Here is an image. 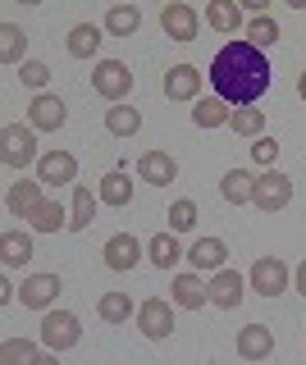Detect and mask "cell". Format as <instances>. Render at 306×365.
Masks as SVG:
<instances>
[{
  "mask_svg": "<svg viewBox=\"0 0 306 365\" xmlns=\"http://www.w3.org/2000/svg\"><path fill=\"white\" fill-rule=\"evenodd\" d=\"M160 87H165V101H192L201 91V68L197 64H174V68H165Z\"/></svg>",
  "mask_w": 306,
  "mask_h": 365,
  "instance_id": "cell-17",
  "label": "cell"
},
{
  "mask_svg": "<svg viewBox=\"0 0 306 365\" xmlns=\"http://www.w3.org/2000/svg\"><path fill=\"white\" fill-rule=\"evenodd\" d=\"M0 160H5V169H19L24 174L28 165H37V128L32 123H5L0 128Z\"/></svg>",
  "mask_w": 306,
  "mask_h": 365,
  "instance_id": "cell-2",
  "label": "cell"
},
{
  "mask_svg": "<svg viewBox=\"0 0 306 365\" xmlns=\"http://www.w3.org/2000/svg\"><path fill=\"white\" fill-rule=\"evenodd\" d=\"M19 78H24V83H28V87L41 96V91H46V83H51V68L41 64V60H28L24 68H19Z\"/></svg>",
  "mask_w": 306,
  "mask_h": 365,
  "instance_id": "cell-37",
  "label": "cell"
},
{
  "mask_svg": "<svg viewBox=\"0 0 306 365\" xmlns=\"http://www.w3.org/2000/svg\"><path fill=\"white\" fill-rule=\"evenodd\" d=\"M24 55H28V32L24 28H19V23H5V28H0V60H5L9 68H24L28 60H24Z\"/></svg>",
  "mask_w": 306,
  "mask_h": 365,
  "instance_id": "cell-28",
  "label": "cell"
},
{
  "mask_svg": "<svg viewBox=\"0 0 306 365\" xmlns=\"http://www.w3.org/2000/svg\"><path fill=\"white\" fill-rule=\"evenodd\" d=\"M96 201H101V197H92V187H83V182H73V205H69V233H83V228H92Z\"/></svg>",
  "mask_w": 306,
  "mask_h": 365,
  "instance_id": "cell-29",
  "label": "cell"
},
{
  "mask_svg": "<svg viewBox=\"0 0 306 365\" xmlns=\"http://www.w3.org/2000/svg\"><path fill=\"white\" fill-rule=\"evenodd\" d=\"M188 265L197 269V274L229 269V247H224V237H197V242L188 247Z\"/></svg>",
  "mask_w": 306,
  "mask_h": 365,
  "instance_id": "cell-10",
  "label": "cell"
},
{
  "mask_svg": "<svg viewBox=\"0 0 306 365\" xmlns=\"http://www.w3.org/2000/svg\"><path fill=\"white\" fill-rule=\"evenodd\" d=\"M201 19H206L215 32H224V37H233L238 28H247V14H243L238 0H210V5L201 9Z\"/></svg>",
  "mask_w": 306,
  "mask_h": 365,
  "instance_id": "cell-19",
  "label": "cell"
},
{
  "mask_svg": "<svg viewBox=\"0 0 306 365\" xmlns=\"http://www.w3.org/2000/svg\"><path fill=\"white\" fill-rule=\"evenodd\" d=\"M169 233H188V228H197V220H201V210H197V201H188V197H178L174 205H169Z\"/></svg>",
  "mask_w": 306,
  "mask_h": 365,
  "instance_id": "cell-35",
  "label": "cell"
},
{
  "mask_svg": "<svg viewBox=\"0 0 306 365\" xmlns=\"http://www.w3.org/2000/svg\"><path fill=\"white\" fill-rule=\"evenodd\" d=\"M169 302H174V306H183V311H201V306L210 302V288H206V279H201L197 269H188V274H174V283H169Z\"/></svg>",
  "mask_w": 306,
  "mask_h": 365,
  "instance_id": "cell-13",
  "label": "cell"
},
{
  "mask_svg": "<svg viewBox=\"0 0 306 365\" xmlns=\"http://www.w3.org/2000/svg\"><path fill=\"white\" fill-rule=\"evenodd\" d=\"M78 178V160L69 151H46L37 160V182L41 187H69Z\"/></svg>",
  "mask_w": 306,
  "mask_h": 365,
  "instance_id": "cell-14",
  "label": "cell"
},
{
  "mask_svg": "<svg viewBox=\"0 0 306 365\" xmlns=\"http://www.w3.org/2000/svg\"><path fill=\"white\" fill-rule=\"evenodd\" d=\"M146 256H151L155 269H174L178 260H188V251L178 247V233H155L151 242H146Z\"/></svg>",
  "mask_w": 306,
  "mask_h": 365,
  "instance_id": "cell-23",
  "label": "cell"
},
{
  "mask_svg": "<svg viewBox=\"0 0 306 365\" xmlns=\"http://www.w3.org/2000/svg\"><path fill=\"white\" fill-rule=\"evenodd\" d=\"M101 256H106V269L128 274V269H138V260H142V242L133 233H115V237H106Z\"/></svg>",
  "mask_w": 306,
  "mask_h": 365,
  "instance_id": "cell-12",
  "label": "cell"
},
{
  "mask_svg": "<svg viewBox=\"0 0 306 365\" xmlns=\"http://www.w3.org/2000/svg\"><path fill=\"white\" fill-rule=\"evenodd\" d=\"M96 315L106 319V324H128V315H138V302H133L128 292H101Z\"/></svg>",
  "mask_w": 306,
  "mask_h": 365,
  "instance_id": "cell-24",
  "label": "cell"
},
{
  "mask_svg": "<svg viewBox=\"0 0 306 365\" xmlns=\"http://www.w3.org/2000/svg\"><path fill=\"white\" fill-rule=\"evenodd\" d=\"M210 306H220V311H238L243 306V297H247V279L238 269H220V274H210Z\"/></svg>",
  "mask_w": 306,
  "mask_h": 365,
  "instance_id": "cell-11",
  "label": "cell"
},
{
  "mask_svg": "<svg viewBox=\"0 0 306 365\" xmlns=\"http://www.w3.org/2000/svg\"><path fill=\"white\" fill-rule=\"evenodd\" d=\"M292 288H297V292L306 297V260H302V265H297V269H292Z\"/></svg>",
  "mask_w": 306,
  "mask_h": 365,
  "instance_id": "cell-39",
  "label": "cell"
},
{
  "mask_svg": "<svg viewBox=\"0 0 306 365\" xmlns=\"http://www.w3.org/2000/svg\"><path fill=\"white\" fill-rule=\"evenodd\" d=\"M0 260H5V269H19L32 260V233H5L0 237Z\"/></svg>",
  "mask_w": 306,
  "mask_h": 365,
  "instance_id": "cell-33",
  "label": "cell"
},
{
  "mask_svg": "<svg viewBox=\"0 0 306 365\" xmlns=\"http://www.w3.org/2000/svg\"><path fill=\"white\" fill-rule=\"evenodd\" d=\"M252 192H256V178L247 174V169H229V174L220 178V197L229 205H252Z\"/></svg>",
  "mask_w": 306,
  "mask_h": 365,
  "instance_id": "cell-25",
  "label": "cell"
},
{
  "mask_svg": "<svg viewBox=\"0 0 306 365\" xmlns=\"http://www.w3.org/2000/svg\"><path fill=\"white\" fill-rule=\"evenodd\" d=\"M138 329L151 342H165L174 334V302H165V297H146L138 306Z\"/></svg>",
  "mask_w": 306,
  "mask_h": 365,
  "instance_id": "cell-8",
  "label": "cell"
},
{
  "mask_svg": "<svg viewBox=\"0 0 306 365\" xmlns=\"http://www.w3.org/2000/svg\"><path fill=\"white\" fill-rule=\"evenodd\" d=\"M64 292V279L55 269H46V274H28L24 279V288H19V302L28 306V311H55V297Z\"/></svg>",
  "mask_w": 306,
  "mask_h": 365,
  "instance_id": "cell-6",
  "label": "cell"
},
{
  "mask_svg": "<svg viewBox=\"0 0 306 365\" xmlns=\"http://www.w3.org/2000/svg\"><path fill=\"white\" fill-rule=\"evenodd\" d=\"M297 96L306 101V68H302V73H297Z\"/></svg>",
  "mask_w": 306,
  "mask_h": 365,
  "instance_id": "cell-41",
  "label": "cell"
},
{
  "mask_svg": "<svg viewBox=\"0 0 306 365\" xmlns=\"http://www.w3.org/2000/svg\"><path fill=\"white\" fill-rule=\"evenodd\" d=\"M92 91L110 106H123V96L133 91V68L123 60H96L92 68Z\"/></svg>",
  "mask_w": 306,
  "mask_h": 365,
  "instance_id": "cell-3",
  "label": "cell"
},
{
  "mask_svg": "<svg viewBox=\"0 0 306 365\" xmlns=\"http://www.w3.org/2000/svg\"><path fill=\"white\" fill-rule=\"evenodd\" d=\"M138 178L151 182V187H169V182L178 178V160L169 155V151H146L138 160Z\"/></svg>",
  "mask_w": 306,
  "mask_h": 365,
  "instance_id": "cell-18",
  "label": "cell"
},
{
  "mask_svg": "<svg viewBox=\"0 0 306 365\" xmlns=\"http://www.w3.org/2000/svg\"><path fill=\"white\" fill-rule=\"evenodd\" d=\"M37 201H41V182L37 178H19L14 187H9V197H5V210L19 215V220H28V215L37 210Z\"/></svg>",
  "mask_w": 306,
  "mask_h": 365,
  "instance_id": "cell-22",
  "label": "cell"
},
{
  "mask_svg": "<svg viewBox=\"0 0 306 365\" xmlns=\"http://www.w3.org/2000/svg\"><path fill=\"white\" fill-rule=\"evenodd\" d=\"M229 119H233V110L224 106L220 96H201L197 106H192V123H197V128H229Z\"/></svg>",
  "mask_w": 306,
  "mask_h": 365,
  "instance_id": "cell-26",
  "label": "cell"
},
{
  "mask_svg": "<svg viewBox=\"0 0 306 365\" xmlns=\"http://www.w3.org/2000/svg\"><path fill=\"white\" fill-rule=\"evenodd\" d=\"M83 342V324H78V315L73 311H46L41 315V347L46 351H69V347H78Z\"/></svg>",
  "mask_w": 306,
  "mask_h": 365,
  "instance_id": "cell-4",
  "label": "cell"
},
{
  "mask_svg": "<svg viewBox=\"0 0 306 365\" xmlns=\"http://www.w3.org/2000/svg\"><path fill=\"white\" fill-rule=\"evenodd\" d=\"M101 28H106L110 37H133V32L142 28V9H138V5H110Z\"/></svg>",
  "mask_w": 306,
  "mask_h": 365,
  "instance_id": "cell-27",
  "label": "cell"
},
{
  "mask_svg": "<svg viewBox=\"0 0 306 365\" xmlns=\"http://www.w3.org/2000/svg\"><path fill=\"white\" fill-rule=\"evenodd\" d=\"M101 41H106V28H96V23H73L69 37H64V51H69L73 60H92L101 51Z\"/></svg>",
  "mask_w": 306,
  "mask_h": 365,
  "instance_id": "cell-20",
  "label": "cell"
},
{
  "mask_svg": "<svg viewBox=\"0 0 306 365\" xmlns=\"http://www.w3.org/2000/svg\"><path fill=\"white\" fill-rule=\"evenodd\" d=\"M28 224H32V233H60V228H69V210H64L60 201L41 197V201H37V210L28 215Z\"/></svg>",
  "mask_w": 306,
  "mask_h": 365,
  "instance_id": "cell-21",
  "label": "cell"
},
{
  "mask_svg": "<svg viewBox=\"0 0 306 365\" xmlns=\"http://www.w3.org/2000/svg\"><path fill=\"white\" fill-rule=\"evenodd\" d=\"M243 41H252L256 51H265V46H275V41H279V23H275V14H247Z\"/></svg>",
  "mask_w": 306,
  "mask_h": 365,
  "instance_id": "cell-30",
  "label": "cell"
},
{
  "mask_svg": "<svg viewBox=\"0 0 306 365\" xmlns=\"http://www.w3.org/2000/svg\"><path fill=\"white\" fill-rule=\"evenodd\" d=\"M197 28H201V14L183 0H169L160 9V32L169 41H197Z\"/></svg>",
  "mask_w": 306,
  "mask_h": 365,
  "instance_id": "cell-9",
  "label": "cell"
},
{
  "mask_svg": "<svg viewBox=\"0 0 306 365\" xmlns=\"http://www.w3.org/2000/svg\"><path fill=\"white\" fill-rule=\"evenodd\" d=\"M206 78H210L215 96H220L224 106L247 110V106H256V101L270 91V60H265V51H256L252 41L233 37L229 46H220V55L210 60Z\"/></svg>",
  "mask_w": 306,
  "mask_h": 365,
  "instance_id": "cell-1",
  "label": "cell"
},
{
  "mask_svg": "<svg viewBox=\"0 0 306 365\" xmlns=\"http://www.w3.org/2000/svg\"><path fill=\"white\" fill-rule=\"evenodd\" d=\"M96 197L106 201V205H133V182H128V174H123V169H110V174L101 178Z\"/></svg>",
  "mask_w": 306,
  "mask_h": 365,
  "instance_id": "cell-31",
  "label": "cell"
},
{
  "mask_svg": "<svg viewBox=\"0 0 306 365\" xmlns=\"http://www.w3.org/2000/svg\"><path fill=\"white\" fill-rule=\"evenodd\" d=\"M247 283H252V292H260V297H279V292H288L292 269H288V260H283V256H256Z\"/></svg>",
  "mask_w": 306,
  "mask_h": 365,
  "instance_id": "cell-5",
  "label": "cell"
},
{
  "mask_svg": "<svg viewBox=\"0 0 306 365\" xmlns=\"http://www.w3.org/2000/svg\"><path fill=\"white\" fill-rule=\"evenodd\" d=\"M229 128L238 137H265V110H233V119H229Z\"/></svg>",
  "mask_w": 306,
  "mask_h": 365,
  "instance_id": "cell-36",
  "label": "cell"
},
{
  "mask_svg": "<svg viewBox=\"0 0 306 365\" xmlns=\"http://www.w3.org/2000/svg\"><path fill=\"white\" fill-rule=\"evenodd\" d=\"M41 361V347L32 338H5L0 347V365H37Z\"/></svg>",
  "mask_w": 306,
  "mask_h": 365,
  "instance_id": "cell-34",
  "label": "cell"
},
{
  "mask_svg": "<svg viewBox=\"0 0 306 365\" xmlns=\"http://www.w3.org/2000/svg\"><path fill=\"white\" fill-rule=\"evenodd\" d=\"M238 356H243V361H270V356H275V329H270V324L238 329Z\"/></svg>",
  "mask_w": 306,
  "mask_h": 365,
  "instance_id": "cell-16",
  "label": "cell"
},
{
  "mask_svg": "<svg viewBox=\"0 0 306 365\" xmlns=\"http://www.w3.org/2000/svg\"><path fill=\"white\" fill-rule=\"evenodd\" d=\"M106 133H115V137H138V133H142V110H133V106H110V110H106Z\"/></svg>",
  "mask_w": 306,
  "mask_h": 365,
  "instance_id": "cell-32",
  "label": "cell"
},
{
  "mask_svg": "<svg viewBox=\"0 0 306 365\" xmlns=\"http://www.w3.org/2000/svg\"><path fill=\"white\" fill-rule=\"evenodd\" d=\"M64 119H69V110H64V101L55 96V91H41V96H32V106H28V123L37 133H55V128H64Z\"/></svg>",
  "mask_w": 306,
  "mask_h": 365,
  "instance_id": "cell-15",
  "label": "cell"
},
{
  "mask_svg": "<svg viewBox=\"0 0 306 365\" xmlns=\"http://www.w3.org/2000/svg\"><path fill=\"white\" fill-rule=\"evenodd\" d=\"M252 160H256V165H265V169H275L279 142H275V137H256V142H252Z\"/></svg>",
  "mask_w": 306,
  "mask_h": 365,
  "instance_id": "cell-38",
  "label": "cell"
},
{
  "mask_svg": "<svg viewBox=\"0 0 306 365\" xmlns=\"http://www.w3.org/2000/svg\"><path fill=\"white\" fill-rule=\"evenodd\" d=\"M288 201H292V178H288V174H279V169H265V174L256 178L252 205H256L260 215H275V210H283Z\"/></svg>",
  "mask_w": 306,
  "mask_h": 365,
  "instance_id": "cell-7",
  "label": "cell"
},
{
  "mask_svg": "<svg viewBox=\"0 0 306 365\" xmlns=\"http://www.w3.org/2000/svg\"><path fill=\"white\" fill-rule=\"evenodd\" d=\"M37 365H60V356H55V351H41V361Z\"/></svg>",
  "mask_w": 306,
  "mask_h": 365,
  "instance_id": "cell-40",
  "label": "cell"
}]
</instances>
